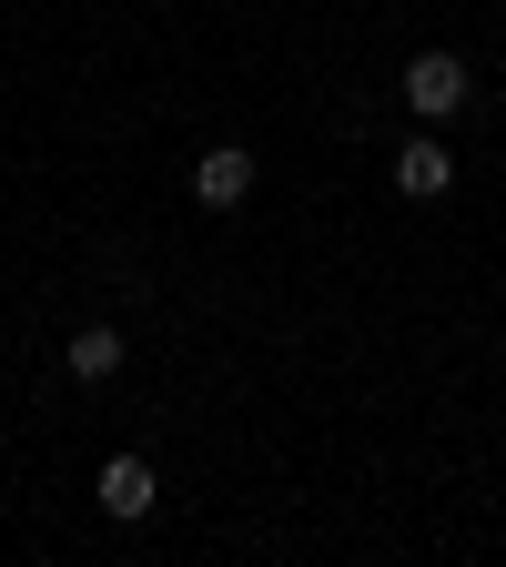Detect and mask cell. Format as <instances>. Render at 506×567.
<instances>
[{"label":"cell","mask_w":506,"mask_h":567,"mask_svg":"<svg viewBox=\"0 0 506 567\" xmlns=\"http://www.w3.org/2000/svg\"><path fill=\"white\" fill-rule=\"evenodd\" d=\"M466 102H476V82H466V61H456V51H415V61H405V112H415L425 132L456 122Z\"/></svg>","instance_id":"6da1fadb"},{"label":"cell","mask_w":506,"mask_h":567,"mask_svg":"<svg viewBox=\"0 0 506 567\" xmlns=\"http://www.w3.org/2000/svg\"><path fill=\"white\" fill-rule=\"evenodd\" d=\"M254 193V153H244V142H213V153L193 163V203H213V213H234Z\"/></svg>","instance_id":"3957f363"},{"label":"cell","mask_w":506,"mask_h":567,"mask_svg":"<svg viewBox=\"0 0 506 567\" xmlns=\"http://www.w3.org/2000/svg\"><path fill=\"white\" fill-rule=\"evenodd\" d=\"M395 193H405V203H436V193H456V153H446L436 132H415L405 153H395Z\"/></svg>","instance_id":"7a4b0ae2"},{"label":"cell","mask_w":506,"mask_h":567,"mask_svg":"<svg viewBox=\"0 0 506 567\" xmlns=\"http://www.w3.org/2000/svg\"><path fill=\"white\" fill-rule=\"evenodd\" d=\"M61 365L82 375V385H112V375H122V334H112V324H82V334L61 344Z\"/></svg>","instance_id":"5b68a950"},{"label":"cell","mask_w":506,"mask_h":567,"mask_svg":"<svg viewBox=\"0 0 506 567\" xmlns=\"http://www.w3.org/2000/svg\"><path fill=\"white\" fill-rule=\"evenodd\" d=\"M153 496H163V486H153V466H142V456H112V466H102V517L132 527V517H153Z\"/></svg>","instance_id":"277c9868"}]
</instances>
